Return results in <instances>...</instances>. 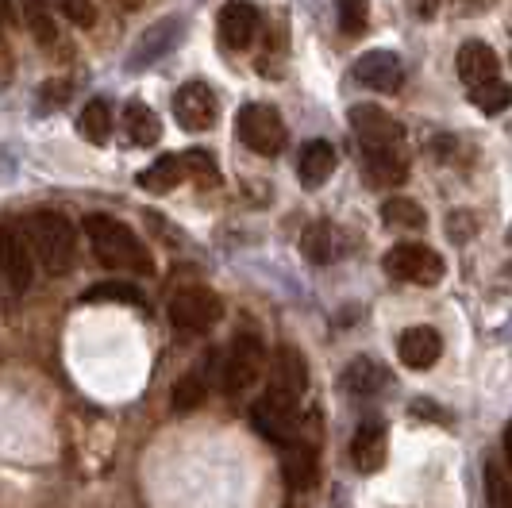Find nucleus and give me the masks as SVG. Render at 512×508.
Instances as JSON below:
<instances>
[{
	"label": "nucleus",
	"instance_id": "nucleus-1",
	"mask_svg": "<svg viewBox=\"0 0 512 508\" xmlns=\"http://www.w3.org/2000/svg\"><path fill=\"white\" fill-rule=\"evenodd\" d=\"M85 239L97 254V262L108 266V270H128V274H151V251L143 247V239L120 224L116 216H104V212H93L85 216Z\"/></svg>",
	"mask_w": 512,
	"mask_h": 508
},
{
	"label": "nucleus",
	"instance_id": "nucleus-2",
	"mask_svg": "<svg viewBox=\"0 0 512 508\" xmlns=\"http://www.w3.org/2000/svg\"><path fill=\"white\" fill-rule=\"evenodd\" d=\"M27 239H31V251H35V262H43V270L62 278L70 274L77 258V231L74 224L62 216V212H35L27 216Z\"/></svg>",
	"mask_w": 512,
	"mask_h": 508
},
{
	"label": "nucleus",
	"instance_id": "nucleus-3",
	"mask_svg": "<svg viewBox=\"0 0 512 508\" xmlns=\"http://www.w3.org/2000/svg\"><path fill=\"white\" fill-rule=\"evenodd\" d=\"M251 424L270 443H282V447L297 443L301 439V397H289V393L270 385L251 405Z\"/></svg>",
	"mask_w": 512,
	"mask_h": 508
},
{
	"label": "nucleus",
	"instance_id": "nucleus-4",
	"mask_svg": "<svg viewBox=\"0 0 512 508\" xmlns=\"http://www.w3.org/2000/svg\"><path fill=\"white\" fill-rule=\"evenodd\" d=\"M235 135L247 151L262 154V158H274L285 151V124L282 116L270 108V104H247L239 108V120H235Z\"/></svg>",
	"mask_w": 512,
	"mask_h": 508
},
{
	"label": "nucleus",
	"instance_id": "nucleus-5",
	"mask_svg": "<svg viewBox=\"0 0 512 508\" xmlns=\"http://www.w3.org/2000/svg\"><path fill=\"white\" fill-rule=\"evenodd\" d=\"M266 370V343L258 339L255 331H239L231 339L228 358H224V393L228 397H239L247 393Z\"/></svg>",
	"mask_w": 512,
	"mask_h": 508
},
{
	"label": "nucleus",
	"instance_id": "nucleus-6",
	"mask_svg": "<svg viewBox=\"0 0 512 508\" xmlns=\"http://www.w3.org/2000/svg\"><path fill=\"white\" fill-rule=\"evenodd\" d=\"M382 270L389 278L409 281V285H439L447 266L432 247L424 243H397L393 251L382 258Z\"/></svg>",
	"mask_w": 512,
	"mask_h": 508
},
{
	"label": "nucleus",
	"instance_id": "nucleus-7",
	"mask_svg": "<svg viewBox=\"0 0 512 508\" xmlns=\"http://www.w3.org/2000/svg\"><path fill=\"white\" fill-rule=\"evenodd\" d=\"M0 274L12 293H27L35 281V251L24 224H0Z\"/></svg>",
	"mask_w": 512,
	"mask_h": 508
},
{
	"label": "nucleus",
	"instance_id": "nucleus-8",
	"mask_svg": "<svg viewBox=\"0 0 512 508\" xmlns=\"http://www.w3.org/2000/svg\"><path fill=\"white\" fill-rule=\"evenodd\" d=\"M220 316H224L220 297L212 289H201V285L197 289H181L170 301V320L181 331H208Z\"/></svg>",
	"mask_w": 512,
	"mask_h": 508
},
{
	"label": "nucleus",
	"instance_id": "nucleus-9",
	"mask_svg": "<svg viewBox=\"0 0 512 508\" xmlns=\"http://www.w3.org/2000/svg\"><path fill=\"white\" fill-rule=\"evenodd\" d=\"M174 116L185 131H208L216 127V116H220V101L216 93L208 89L205 81H189L174 93Z\"/></svg>",
	"mask_w": 512,
	"mask_h": 508
},
{
	"label": "nucleus",
	"instance_id": "nucleus-10",
	"mask_svg": "<svg viewBox=\"0 0 512 508\" xmlns=\"http://www.w3.org/2000/svg\"><path fill=\"white\" fill-rule=\"evenodd\" d=\"M351 127H355L362 147H397V143L405 139V127L397 124L385 108H378V104H359V108H351Z\"/></svg>",
	"mask_w": 512,
	"mask_h": 508
},
{
	"label": "nucleus",
	"instance_id": "nucleus-11",
	"mask_svg": "<svg viewBox=\"0 0 512 508\" xmlns=\"http://www.w3.org/2000/svg\"><path fill=\"white\" fill-rule=\"evenodd\" d=\"M355 77H359L366 89L397 93V89L405 85V62H401V54H393V51H370L359 58Z\"/></svg>",
	"mask_w": 512,
	"mask_h": 508
},
{
	"label": "nucleus",
	"instance_id": "nucleus-12",
	"mask_svg": "<svg viewBox=\"0 0 512 508\" xmlns=\"http://www.w3.org/2000/svg\"><path fill=\"white\" fill-rule=\"evenodd\" d=\"M216 27H220V43L228 51H243V47H251V39L258 35V8L247 4V0H228L220 8Z\"/></svg>",
	"mask_w": 512,
	"mask_h": 508
},
{
	"label": "nucleus",
	"instance_id": "nucleus-13",
	"mask_svg": "<svg viewBox=\"0 0 512 508\" xmlns=\"http://www.w3.org/2000/svg\"><path fill=\"white\" fill-rule=\"evenodd\" d=\"M385 451H389V435H385L382 420L362 424L351 439V462H355L359 474H378L385 466Z\"/></svg>",
	"mask_w": 512,
	"mask_h": 508
},
{
	"label": "nucleus",
	"instance_id": "nucleus-14",
	"mask_svg": "<svg viewBox=\"0 0 512 508\" xmlns=\"http://www.w3.org/2000/svg\"><path fill=\"white\" fill-rule=\"evenodd\" d=\"M397 355L409 370H432L443 355V339L436 328H409L397 343Z\"/></svg>",
	"mask_w": 512,
	"mask_h": 508
},
{
	"label": "nucleus",
	"instance_id": "nucleus-15",
	"mask_svg": "<svg viewBox=\"0 0 512 508\" xmlns=\"http://www.w3.org/2000/svg\"><path fill=\"white\" fill-rule=\"evenodd\" d=\"M455 66H459V77L470 85V89H474V85H486V81H497V74H501V62H497L493 47L478 43V39L462 43Z\"/></svg>",
	"mask_w": 512,
	"mask_h": 508
},
{
	"label": "nucleus",
	"instance_id": "nucleus-16",
	"mask_svg": "<svg viewBox=\"0 0 512 508\" xmlns=\"http://www.w3.org/2000/svg\"><path fill=\"white\" fill-rule=\"evenodd\" d=\"M362 170L370 185H401L409 178V162L397 147H362Z\"/></svg>",
	"mask_w": 512,
	"mask_h": 508
},
{
	"label": "nucleus",
	"instance_id": "nucleus-17",
	"mask_svg": "<svg viewBox=\"0 0 512 508\" xmlns=\"http://www.w3.org/2000/svg\"><path fill=\"white\" fill-rule=\"evenodd\" d=\"M274 389H282L289 397H301L308 389V362L297 347H278L274 351Z\"/></svg>",
	"mask_w": 512,
	"mask_h": 508
},
{
	"label": "nucleus",
	"instance_id": "nucleus-18",
	"mask_svg": "<svg viewBox=\"0 0 512 508\" xmlns=\"http://www.w3.org/2000/svg\"><path fill=\"white\" fill-rule=\"evenodd\" d=\"M335 170V147L328 139H312L301 147V158H297V174L305 181L308 189H316V185H324V181L332 178Z\"/></svg>",
	"mask_w": 512,
	"mask_h": 508
},
{
	"label": "nucleus",
	"instance_id": "nucleus-19",
	"mask_svg": "<svg viewBox=\"0 0 512 508\" xmlns=\"http://www.w3.org/2000/svg\"><path fill=\"white\" fill-rule=\"evenodd\" d=\"M385 385H389V370L378 358H355L347 366V374H343V389L355 393V397H374Z\"/></svg>",
	"mask_w": 512,
	"mask_h": 508
},
{
	"label": "nucleus",
	"instance_id": "nucleus-20",
	"mask_svg": "<svg viewBox=\"0 0 512 508\" xmlns=\"http://www.w3.org/2000/svg\"><path fill=\"white\" fill-rule=\"evenodd\" d=\"M301 251H305L308 262L328 266V262H335V258L343 254V235H339V228H332V224H312V228L305 231V239H301Z\"/></svg>",
	"mask_w": 512,
	"mask_h": 508
},
{
	"label": "nucleus",
	"instance_id": "nucleus-21",
	"mask_svg": "<svg viewBox=\"0 0 512 508\" xmlns=\"http://www.w3.org/2000/svg\"><path fill=\"white\" fill-rule=\"evenodd\" d=\"M285 482H289V489H308V485L316 482V447L312 443H289L285 447Z\"/></svg>",
	"mask_w": 512,
	"mask_h": 508
},
{
	"label": "nucleus",
	"instance_id": "nucleus-22",
	"mask_svg": "<svg viewBox=\"0 0 512 508\" xmlns=\"http://www.w3.org/2000/svg\"><path fill=\"white\" fill-rule=\"evenodd\" d=\"M124 124H128V135L135 147H154L162 139V120L154 116V108H147L143 101H131L124 108Z\"/></svg>",
	"mask_w": 512,
	"mask_h": 508
},
{
	"label": "nucleus",
	"instance_id": "nucleus-23",
	"mask_svg": "<svg viewBox=\"0 0 512 508\" xmlns=\"http://www.w3.org/2000/svg\"><path fill=\"white\" fill-rule=\"evenodd\" d=\"M181 178H185V170H181L178 154H162L154 166H147V170L139 174V185H143L147 193H154V197H162V193H170Z\"/></svg>",
	"mask_w": 512,
	"mask_h": 508
},
{
	"label": "nucleus",
	"instance_id": "nucleus-24",
	"mask_svg": "<svg viewBox=\"0 0 512 508\" xmlns=\"http://www.w3.org/2000/svg\"><path fill=\"white\" fill-rule=\"evenodd\" d=\"M97 301H116V305L143 308V293H139V285H131V281H101V285H93V289L81 293V305H97Z\"/></svg>",
	"mask_w": 512,
	"mask_h": 508
},
{
	"label": "nucleus",
	"instance_id": "nucleus-25",
	"mask_svg": "<svg viewBox=\"0 0 512 508\" xmlns=\"http://www.w3.org/2000/svg\"><path fill=\"white\" fill-rule=\"evenodd\" d=\"M77 131L89 139V143H108V135H112V108L108 101H89L81 108V120H77Z\"/></svg>",
	"mask_w": 512,
	"mask_h": 508
},
{
	"label": "nucleus",
	"instance_id": "nucleus-26",
	"mask_svg": "<svg viewBox=\"0 0 512 508\" xmlns=\"http://www.w3.org/2000/svg\"><path fill=\"white\" fill-rule=\"evenodd\" d=\"M382 220L389 228H405V231H416L428 224L424 208L416 201H409V197H389V201L382 204Z\"/></svg>",
	"mask_w": 512,
	"mask_h": 508
},
{
	"label": "nucleus",
	"instance_id": "nucleus-27",
	"mask_svg": "<svg viewBox=\"0 0 512 508\" xmlns=\"http://www.w3.org/2000/svg\"><path fill=\"white\" fill-rule=\"evenodd\" d=\"M470 104H474L478 112H486V116H497V112L512 108V85H505V81L474 85V89H470Z\"/></svg>",
	"mask_w": 512,
	"mask_h": 508
},
{
	"label": "nucleus",
	"instance_id": "nucleus-28",
	"mask_svg": "<svg viewBox=\"0 0 512 508\" xmlns=\"http://www.w3.org/2000/svg\"><path fill=\"white\" fill-rule=\"evenodd\" d=\"M20 12H24V24L31 27V35L51 47L54 39H58L54 20H51V4H47V0H20Z\"/></svg>",
	"mask_w": 512,
	"mask_h": 508
},
{
	"label": "nucleus",
	"instance_id": "nucleus-29",
	"mask_svg": "<svg viewBox=\"0 0 512 508\" xmlns=\"http://www.w3.org/2000/svg\"><path fill=\"white\" fill-rule=\"evenodd\" d=\"M181 170L185 174H193L197 181H205V185H216L220 181V166H216V158L201 147H193V151L181 154Z\"/></svg>",
	"mask_w": 512,
	"mask_h": 508
},
{
	"label": "nucleus",
	"instance_id": "nucleus-30",
	"mask_svg": "<svg viewBox=\"0 0 512 508\" xmlns=\"http://www.w3.org/2000/svg\"><path fill=\"white\" fill-rule=\"evenodd\" d=\"M208 397V385L201 381V374H185V378L174 385V408L178 412H193Z\"/></svg>",
	"mask_w": 512,
	"mask_h": 508
},
{
	"label": "nucleus",
	"instance_id": "nucleus-31",
	"mask_svg": "<svg viewBox=\"0 0 512 508\" xmlns=\"http://www.w3.org/2000/svg\"><path fill=\"white\" fill-rule=\"evenodd\" d=\"M339 27L343 35H362L366 20H370V0H339Z\"/></svg>",
	"mask_w": 512,
	"mask_h": 508
},
{
	"label": "nucleus",
	"instance_id": "nucleus-32",
	"mask_svg": "<svg viewBox=\"0 0 512 508\" xmlns=\"http://www.w3.org/2000/svg\"><path fill=\"white\" fill-rule=\"evenodd\" d=\"M486 497L493 508H512V482L505 478L501 466L486 462Z\"/></svg>",
	"mask_w": 512,
	"mask_h": 508
},
{
	"label": "nucleus",
	"instance_id": "nucleus-33",
	"mask_svg": "<svg viewBox=\"0 0 512 508\" xmlns=\"http://www.w3.org/2000/svg\"><path fill=\"white\" fill-rule=\"evenodd\" d=\"M58 4V12L77 27H93L97 24V8H93V0H54Z\"/></svg>",
	"mask_w": 512,
	"mask_h": 508
},
{
	"label": "nucleus",
	"instance_id": "nucleus-34",
	"mask_svg": "<svg viewBox=\"0 0 512 508\" xmlns=\"http://www.w3.org/2000/svg\"><path fill=\"white\" fill-rule=\"evenodd\" d=\"M474 231H478V216H474L470 208H455V212L447 216V235H451L455 243L474 239Z\"/></svg>",
	"mask_w": 512,
	"mask_h": 508
},
{
	"label": "nucleus",
	"instance_id": "nucleus-35",
	"mask_svg": "<svg viewBox=\"0 0 512 508\" xmlns=\"http://www.w3.org/2000/svg\"><path fill=\"white\" fill-rule=\"evenodd\" d=\"M436 8H439V0H412V12H416V16H424V20H432V16H436Z\"/></svg>",
	"mask_w": 512,
	"mask_h": 508
},
{
	"label": "nucleus",
	"instance_id": "nucleus-36",
	"mask_svg": "<svg viewBox=\"0 0 512 508\" xmlns=\"http://www.w3.org/2000/svg\"><path fill=\"white\" fill-rule=\"evenodd\" d=\"M505 458H509V466H512V420L505 424Z\"/></svg>",
	"mask_w": 512,
	"mask_h": 508
},
{
	"label": "nucleus",
	"instance_id": "nucleus-37",
	"mask_svg": "<svg viewBox=\"0 0 512 508\" xmlns=\"http://www.w3.org/2000/svg\"><path fill=\"white\" fill-rule=\"evenodd\" d=\"M489 0H462V12H478V8H486Z\"/></svg>",
	"mask_w": 512,
	"mask_h": 508
},
{
	"label": "nucleus",
	"instance_id": "nucleus-38",
	"mask_svg": "<svg viewBox=\"0 0 512 508\" xmlns=\"http://www.w3.org/2000/svg\"><path fill=\"white\" fill-rule=\"evenodd\" d=\"M509 239H512V228H509Z\"/></svg>",
	"mask_w": 512,
	"mask_h": 508
}]
</instances>
